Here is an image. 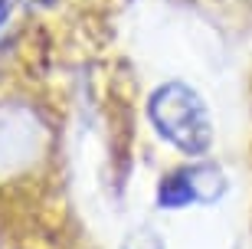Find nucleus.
<instances>
[{"label": "nucleus", "mask_w": 252, "mask_h": 249, "mask_svg": "<svg viewBox=\"0 0 252 249\" xmlns=\"http://www.w3.org/2000/svg\"><path fill=\"white\" fill-rule=\"evenodd\" d=\"M148 118L167 144L190 157H203L213 144V121L196 89L180 79L158 85L148 99Z\"/></svg>", "instance_id": "f257e3e1"}, {"label": "nucleus", "mask_w": 252, "mask_h": 249, "mask_svg": "<svg viewBox=\"0 0 252 249\" xmlns=\"http://www.w3.org/2000/svg\"><path fill=\"white\" fill-rule=\"evenodd\" d=\"M193 203H203L200 180H196V164L170 171L167 177H160V184H158V207L160 210H184V207H193Z\"/></svg>", "instance_id": "f03ea898"}, {"label": "nucleus", "mask_w": 252, "mask_h": 249, "mask_svg": "<svg viewBox=\"0 0 252 249\" xmlns=\"http://www.w3.org/2000/svg\"><path fill=\"white\" fill-rule=\"evenodd\" d=\"M13 3H17V0H0V30L7 27L10 13H13Z\"/></svg>", "instance_id": "7ed1b4c3"}, {"label": "nucleus", "mask_w": 252, "mask_h": 249, "mask_svg": "<svg viewBox=\"0 0 252 249\" xmlns=\"http://www.w3.org/2000/svg\"><path fill=\"white\" fill-rule=\"evenodd\" d=\"M158 249H160V246H158Z\"/></svg>", "instance_id": "20e7f679"}]
</instances>
